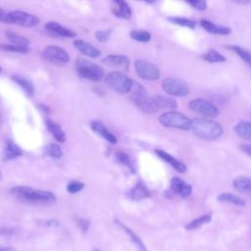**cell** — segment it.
<instances>
[{
	"label": "cell",
	"mask_w": 251,
	"mask_h": 251,
	"mask_svg": "<svg viewBox=\"0 0 251 251\" xmlns=\"http://www.w3.org/2000/svg\"><path fill=\"white\" fill-rule=\"evenodd\" d=\"M232 184L237 191L247 195H251V178L250 177L243 176H238L233 179Z\"/></svg>",
	"instance_id": "obj_23"
},
{
	"label": "cell",
	"mask_w": 251,
	"mask_h": 251,
	"mask_svg": "<svg viewBox=\"0 0 251 251\" xmlns=\"http://www.w3.org/2000/svg\"><path fill=\"white\" fill-rule=\"evenodd\" d=\"M43 155L55 159H60L63 156V151L58 144L48 143L43 148Z\"/></svg>",
	"instance_id": "obj_30"
},
{
	"label": "cell",
	"mask_w": 251,
	"mask_h": 251,
	"mask_svg": "<svg viewBox=\"0 0 251 251\" xmlns=\"http://www.w3.org/2000/svg\"><path fill=\"white\" fill-rule=\"evenodd\" d=\"M106 84L121 94H127L131 90L133 80L122 72H111L105 76Z\"/></svg>",
	"instance_id": "obj_6"
},
{
	"label": "cell",
	"mask_w": 251,
	"mask_h": 251,
	"mask_svg": "<svg viewBox=\"0 0 251 251\" xmlns=\"http://www.w3.org/2000/svg\"><path fill=\"white\" fill-rule=\"evenodd\" d=\"M91 128L94 132L98 133L100 136H102L104 139H106L108 142L111 144H116L117 143V138L116 136L108 130V128L99 121H94L91 124Z\"/></svg>",
	"instance_id": "obj_18"
},
{
	"label": "cell",
	"mask_w": 251,
	"mask_h": 251,
	"mask_svg": "<svg viewBox=\"0 0 251 251\" xmlns=\"http://www.w3.org/2000/svg\"><path fill=\"white\" fill-rule=\"evenodd\" d=\"M184 1L196 10L205 11L207 9V1L206 0H184Z\"/></svg>",
	"instance_id": "obj_39"
},
{
	"label": "cell",
	"mask_w": 251,
	"mask_h": 251,
	"mask_svg": "<svg viewBox=\"0 0 251 251\" xmlns=\"http://www.w3.org/2000/svg\"><path fill=\"white\" fill-rule=\"evenodd\" d=\"M0 22L11 24V21H10V18H9V13L4 11L1 7H0Z\"/></svg>",
	"instance_id": "obj_42"
},
{
	"label": "cell",
	"mask_w": 251,
	"mask_h": 251,
	"mask_svg": "<svg viewBox=\"0 0 251 251\" xmlns=\"http://www.w3.org/2000/svg\"><path fill=\"white\" fill-rule=\"evenodd\" d=\"M0 73H1V68H0Z\"/></svg>",
	"instance_id": "obj_49"
},
{
	"label": "cell",
	"mask_w": 251,
	"mask_h": 251,
	"mask_svg": "<svg viewBox=\"0 0 251 251\" xmlns=\"http://www.w3.org/2000/svg\"><path fill=\"white\" fill-rule=\"evenodd\" d=\"M134 69L139 77L145 80H157L160 77L159 68L151 62L145 60H135Z\"/></svg>",
	"instance_id": "obj_8"
},
{
	"label": "cell",
	"mask_w": 251,
	"mask_h": 251,
	"mask_svg": "<svg viewBox=\"0 0 251 251\" xmlns=\"http://www.w3.org/2000/svg\"><path fill=\"white\" fill-rule=\"evenodd\" d=\"M188 107L193 112L198 113L205 117L215 118V117L219 116V114H220V110L218 109V107H216L209 101L201 99V98L191 100L188 104Z\"/></svg>",
	"instance_id": "obj_10"
},
{
	"label": "cell",
	"mask_w": 251,
	"mask_h": 251,
	"mask_svg": "<svg viewBox=\"0 0 251 251\" xmlns=\"http://www.w3.org/2000/svg\"><path fill=\"white\" fill-rule=\"evenodd\" d=\"M77 75L84 79L91 81H99L104 77V70L85 59H77L75 63Z\"/></svg>",
	"instance_id": "obj_4"
},
{
	"label": "cell",
	"mask_w": 251,
	"mask_h": 251,
	"mask_svg": "<svg viewBox=\"0 0 251 251\" xmlns=\"http://www.w3.org/2000/svg\"><path fill=\"white\" fill-rule=\"evenodd\" d=\"M116 3V9L113 10L114 14L123 19H129L131 16V9L125 0H113Z\"/></svg>",
	"instance_id": "obj_25"
},
{
	"label": "cell",
	"mask_w": 251,
	"mask_h": 251,
	"mask_svg": "<svg viewBox=\"0 0 251 251\" xmlns=\"http://www.w3.org/2000/svg\"><path fill=\"white\" fill-rule=\"evenodd\" d=\"M0 251H15L12 247H2L0 246Z\"/></svg>",
	"instance_id": "obj_46"
},
{
	"label": "cell",
	"mask_w": 251,
	"mask_h": 251,
	"mask_svg": "<svg viewBox=\"0 0 251 251\" xmlns=\"http://www.w3.org/2000/svg\"><path fill=\"white\" fill-rule=\"evenodd\" d=\"M93 251H101V250L98 248H93Z\"/></svg>",
	"instance_id": "obj_48"
},
{
	"label": "cell",
	"mask_w": 251,
	"mask_h": 251,
	"mask_svg": "<svg viewBox=\"0 0 251 251\" xmlns=\"http://www.w3.org/2000/svg\"><path fill=\"white\" fill-rule=\"evenodd\" d=\"M190 129L200 138L207 140H215L222 136L223 126L212 120L206 118H195L191 120Z\"/></svg>",
	"instance_id": "obj_2"
},
{
	"label": "cell",
	"mask_w": 251,
	"mask_h": 251,
	"mask_svg": "<svg viewBox=\"0 0 251 251\" xmlns=\"http://www.w3.org/2000/svg\"><path fill=\"white\" fill-rule=\"evenodd\" d=\"M202 59H204L205 61H207L209 63H223L226 61L225 56L222 55L221 53H219L218 51H216L215 49L208 50V52H206L202 56Z\"/></svg>",
	"instance_id": "obj_34"
},
{
	"label": "cell",
	"mask_w": 251,
	"mask_h": 251,
	"mask_svg": "<svg viewBox=\"0 0 251 251\" xmlns=\"http://www.w3.org/2000/svg\"><path fill=\"white\" fill-rule=\"evenodd\" d=\"M9 18H10L11 24H16L25 27L34 26L39 23V19L36 16L24 11L9 12Z\"/></svg>",
	"instance_id": "obj_11"
},
{
	"label": "cell",
	"mask_w": 251,
	"mask_h": 251,
	"mask_svg": "<svg viewBox=\"0 0 251 251\" xmlns=\"http://www.w3.org/2000/svg\"><path fill=\"white\" fill-rule=\"evenodd\" d=\"M42 57L55 64H67L71 61L68 52L57 45L46 46L42 51Z\"/></svg>",
	"instance_id": "obj_9"
},
{
	"label": "cell",
	"mask_w": 251,
	"mask_h": 251,
	"mask_svg": "<svg viewBox=\"0 0 251 251\" xmlns=\"http://www.w3.org/2000/svg\"><path fill=\"white\" fill-rule=\"evenodd\" d=\"M127 196L132 200H142L150 197V192L142 183L138 182L128 191Z\"/></svg>",
	"instance_id": "obj_24"
},
{
	"label": "cell",
	"mask_w": 251,
	"mask_h": 251,
	"mask_svg": "<svg viewBox=\"0 0 251 251\" xmlns=\"http://www.w3.org/2000/svg\"><path fill=\"white\" fill-rule=\"evenodd\" d=\"M226 47L234 52L239 58H241L247 65L251 67V51L238 45H226Z\"/></svg>",
	"instance_id": "obj_28"
},
{
	"label": "cell",
	"mask_w": 251,
	"mask_h": 251,
	"mask_svg": "<svg viewBox=\"0 0 251 251\" xmlns=\"http://www.w3.org/2000/svg\"><path fill=\"white\" fill-rule=\"evenodd\" d=\"M43 225L47 226H59V222L55 221V220H48V221H43Z\"/></svg>",
	"instance_id": "obj_44"
},
{
	"label": "cell",
	"mask_w": 251,
	"mask_h": 251,
	"mask_svg": "<svg viewBox=\"0 0 251 251\" xmlns=\"http://www.w3.org/2000/svg\"><path fill=\"white\" fill-rule=\"evenodd\" d=\"M162 88L167 94L176 97H183L189 93L187 83L184 80L176 77L165 78L162 81Z\"/></svg>",
	"instance_id": "obj_7"
},
{
	"label": "cell",
	"mask_w": 251,
	"mask_h": 251,
	"mask_svg": "<svg viewBox=\"0 0 251 251\" xmlns=\"http://www.w3.org/2000/svg\"><path fill=\"white\" fill-rule=\"evenodd\" d=\"M6 36L12 42V44L22 46V47H28L29 46V40L26 37L16 34V33H14L12 31H9V30L6 32Z\"/></svg>",
	"instance_id": "obj_32"
},
{
	"label": "cell",
	"mask_w": 251,
	"mask_h": 251,
	"mask_svg": "<svg viewBox=\"0 0 251 251\" xmlns=\"http://www.w3.org/2000/svg\"><path fill=\"white\" fill-rule=\"evenodd\" d=\"M234 131L240 137L247 140H251V122H247V121L239 122L234 126Z\"/></svg>",
	"instance_id": "obj_26"
},
{
	"label": "cell",
	"mask_w": 251,
	"mask_h": 251,
	"mask_svg": "<svg viewBox=\"0 0 251 251\" xmlns=\"http://www.w3.org/2000/svg\"><path fill=\"white\" fill-rule=\"evenodd\" d=\"M115 155H116L117 161H118L120 164H122V165L127 167L128 170H130L132 173H134V168H133V166H132V164H131V161H130L129 157H128L125 152H123V151H117Z\"/></svg>",
	"instance_id": "obj_36"
},
{
	"label": "cell",
	"mask_w": 251,
	"mask_h": 251,
	"mask_svg": "<svg viewBox=\"0 0 251 251\" xmlns=\"http://www.w3.org/2000/svg\"><path fill=\"white\" fill-rule=\"evenodd\" d=\"M139 1H142V2H145V3L152 4V3H155L157 0H139Z\"/></svg>",
	"instance_id": "obj_47"
},
{
	"label": "cell",
	"mask_w": 251,
	"mask_h": 251,
	"mask_svg": "<svg viewBox=\"0 0 251 251\" xmlns=\"http://www.w3.org/2000/svg\"><path fill=\"white\" fill-rule=\"evenodd\" d=\"M155 153L165 162H167L168 164H170L176 171H177L178 173H185L186 172V166L178 161L177 159H176L175 157H173L172 155H170L169 153L161 150V149H156Z\"/></svg>",
	"instance_id": "obj_15"
},
{
	"label": "cell",
	"mask_w": 251,
	"mask_h": 251,
	"mask_svg": "<svg viewBox=\"0 0 251 251\" xmlns=\"http://www.w3.org/2000/svg\"><path fill=\"white\" fill-rule=\"evenodd\" d=\"M232 1L235 3H238V4H250L251 3V0H232Z\"/></svg>",
	"instance_id": "obj_45"
},
{
	"label": "cell",
	"mask_w": 251,
	"mask_h": 251,
	"mask_svg": "<svg viewBox=\"0 0 251 251\" xmlns=\"http://www.w3.org/2000/svg\"><path fill=\"white\" fill-rule=\"evenodd\" d=\"M103 63L110 67L120 68L122 70L127 71L129 68V59L125 55H113L110 54L103 58Z\"/></svg>",
	"instance_id": "obj_14"
},
{
	"label": "cell",
	"mask_w": 251,
	"mask_h": 251,
	"mask_svg": "<svg viewBox=\"0 0 251 251\" xmlns=\"http://www.w3.org/2000/svg\"><path fill=\"white\" fill-rule=\"evenodd\" d=\"M217 199H218V201L226 202V203H230V204H234V205H239V206L245 205V201L242 198L238 197L235 194L228 193V192L221 193L220 195H218Z\"/></svg>",
	"instance_id": "obj_29"
},
{
	"label": "cell",
	"mask_w": 251,
	"mask_h": 251,
	"mask_svg": "<svg viewBox=\"0 0 251 251\" xmlns=\"http://www.w3.org/2000/svg\"><path fill=\"white\" fill-rule=\"evenodd\" d=\"M240 149L245 154H247L248 156L251 157V145H249V144H240Z\"/></svg>",
	"instance_id": "obj_43"
},
{
	"label": "cell",
	"mask_w": 251,
	"mask_h": 251,
	"mask_svg": "<svg viewBox=\"0 0 251 251\" xmlns=\"http://www.w3.org/2000/svg\"><path fill=\"white\" fill-rule=\"evenodd\" d=\"M10 192L17 199L29 203L50 204L56 200L55 195L51 191L34 189L28 186H15Z\"/></svg>",
	"instance_id": "obj_1"
},
{
	"label": "cell",
	"mask_w": 251,
	"mask_h": 251,
	"mask_svg": "<svg viewBox=\"0 0 251 251\" xmlns=\"http://www.w3.org/2000/svg\"><path fill=\"white\" fill-rule=\"evenodd\" d=\"M75 222H76V226L80 228V230H82L83 232L87 231V229L89 227V222L87 220L82 219V218H76Z\"/></svg>",
	"instance_id": "obj_41"
},
{
	"label": "cell",
	"mask_w": 251,
	"mask_h": 251,
	"mask_svg": "<svg viewBox=\"0 0 251 251\" xmlns=\"http://www.w3.org/2000/svg\"><path fill=\"white\" fill-rule=\"evenodd\" d=\"M11 78L18 84L20 85L23 90L25 92V94L28 96V97H32L33 94H34V86H33V83L32 81L22 75H14L11 76Z\"/></svg>",
	"instance_id": "obj_20"
},
{
	"label": "cell",
	"mask_w": 251,
	"mask_h": 251,
	"mask_svg": "<svg viewBox=\"0 0 251 251\" xmlns=\"http://www.w3.org/2000/svg\"><path fill=\"white\" fill-rule=\"evenodd\" d=\"M212 221V216L207 214V215H202L200 216L199 218L193 220L192 222L188 223L186 226H185V229L187 230H194V229H197L199 227H201L202 226L204 225H207L209 224L210 222Z\"/></svg>",
	"instance_id": "obj_31"
},
{
	"label": "cell",
	"mask_w": 251,
	"mask_h": 251,
	"mask_svg": "<svg viewBox=\"0 0 251 251\" xmlns=\"http://www.w3.org/2000/svg\"><path fill=\"white\" fill-rule=\"evenodd\" d=\"M83 187H84V184L82 182L77 180H73L67 185V190L69 193L74 194V193L79 192Z\"/></svg>",
	"instance_id": "obj_38"
},
{
	"label": "cell",
	"mask_w": 251,
	"mask_h": 251,
	"mask_svg": "<svg viewBox=\"0 0 251 251\" xmlns=\"http://www.w3.org/2000/svg\"><path fill=\"white\" fill-rule=\"evenodd\" d=\"M112 34L111 29H105V30H97L95 32V37L100 42H106Z\"/></svg>",
	"instance_id": "obj_40"
},
{
	"label": "cell",
	"mask_w": 251,
	"mask_h": 251,
	"mask_svg": "<svg viewBox=\"0 0 251 251\" xmlns=\"http://www.w3.org/2000/svg\"><path fill=\"white\" fill-rule=\"evenodd\" d=\"M200 25L206 31H208L209 33H212V34L226 35V34H229L231 32V29L229 27L216 25V24H214L210 21H207V20H203V19L200 20Z\"/></svg>",
	"instance_id": "obj_16"
},
{
	"label": "cell",
	"mask_w": 251,
	"mask_h": 251,
	"mask_svg": "<svg viewBox=\"0 0 251 251\" xmlns=\"http://www.w3.org/2000/svg\"><path fill=\"white\" fill-rule=\"evenodd\" d=\"M44 27L48 31H50L52 33H55V34H57L59 36H63V37H75V31L62 26L57 22H48V23L45 24Z\"/></svg>",
	"instance_id": "obj_17"
},
{
	"label": "cell",
	"mask_w": 251,
	"mask_h": 251,
	"mask_svg": "<svg viewBox=\"0 0 251 251\" xmlns=\"http://www.w3.org/2000/svg\"><path fill=\"white\" fill-rule=\"evenodd\" d=\"M116 222H117V224L125 230V232L128 235V237H129V239L141 250V251H147V249H146V246L144 245V243L142 242V240L139 238V236H137V234H135L134 233V231H132L130 228H128L127 226H126L123 223H121V222H119L118 220H116Z\"/></svg>",
	"instance_id": "obj_27"
},
{
	"label": "cell",
	"mask_w": 251,
	"mask_h": 251,
	"mask_svg": "<svg viewBox=\"0 0 251 251\" xmlns=\"http://www.w3.org/2000/svg\"><path fill=\"white\" fill-rule=\"evenodd\" d=\"M129 35L133 40L138 42H148L151 39V34L143 29H133L130 31Z\"/></svg>",
	"instance_id": "obj_35"
},
{
	"label": "cell",
	"mask_w": 251,
	"mask_h": 251,
	"mask_svg": "<svg viewBox=\"0 0 251 251\" xmlns=\"http://www.w3.org/2000/svg\"><path fill=\"white\" fill-rule=\"evenodd\" d=\"M138 107L147 114H154L160 111H174L176 109L177 104L173 98L162 95H154L147 97Z\"/></svg>",
	"instance_id": "obj_3"
},
{
	"label": "cell",
	"mask_w": 251,
	"mask_h": 251,
	"mask_svg": "<svg viewBox=\"0 0 251 251\" xmlns=\"http://www.w3.org/2000/svg\"><path fill=\"white\" fill-rule=\"evenodd\" d=\"M74 46L83 55L90 57V58H97L101 55V51L98 50L92 44L82 40V39H75L73 42Z\"/></svg>",
	"instance_id": "obj_13"
},
{
	"label": "cell",
	"mask_w": 251,
	"mask_h": 251,
	"mask_svg": "<svg viewBox=\"0 0 251 251\" xmlns=\"http://www.w3.org/2000/svg\"><path fill=\"white\" fill-rule=\"evenodd\" d=\"M45 125H46V127L49 130V132L53 135V137L57 141H59V142H65L66 141V134H65L64 130L62 129V127L59 124H57L56 122H54L50 119H46L45 120Z\"/></svg>",
	"instance_id": "obj_21"
},
{
	"label": "cell",
	"mask_w": 251,
	"mask_h": 251,
	"mask_svg": "<svg viewBox=\"0 0 251 251\" xmlns=\"http://www.w3.org/2000/svg\"><path fill=\"white\" fill-rule=\"evenodd\" d=\"M169 191L174 195H177L181 198H186L191 194L192 187L189 183L185 182L183 179L179 177H173L171 179V185H170Z\"/></svg>",
	"instance_id": "obj_12"
},
{
	"label": "cell",
	"mask_w": 251,
	"mask_h": 251,
	"mask_svg": "<svg viewBox=\"0 0 251 251\" xmlns=\"http://www.w3.org/2000/svg\"><path fill=\"white\" fill-rule=\"evenodd\" d=\"M22 150L21 148L12 140H7L5 148H4V152H3V160L4 161H9V160H13L19 156H21Z\"/></svg>",
	"instance_id": "obj_22"
},
{
	"label": "cell",
	"mask_w": 251,
	"mask_h": 251,
	"mask_svg": "<svg viewBox=\"0 0 251 251\" xmlns=\"http://www.w3.org/2000/svg\"><path fill=\"white\" fill-rule=\"evenodd\" d=\"M168 21L171 22L172 24L180 25V26H184V27H188V28H195L196 26V23L190 19L187 18H183V17H169Z\"/></svg>",
	"instance_id": "obj_33"
},
{
	"label": "cell",
	"mask_w": 251,
	"mask_h": 251,
	"mask_svg": "<svg viewBox=\"0 0 251 251\" xmlns=\"http://www.w3.org/2000/svg\"><path fill=\"white\" fill-rule=\"evenodd\" d=\"M129 94H130V99L137 106L141 105L144 102V100L148 97L146 89L141 84H139L138 82H135V81H133V84H132L131 90L129 91Z\"/></svg>",
	"instance_id": "obj_19"
},
{
	"label": "cell",
	"mask_w": 251,
	"mask_h": 251,
	"mask_svg": "<svg viewBox=\"0 0 251 251\" xmlns=\"http://www.w3.org/2000/svg\"><path fill=\"white\" fill-rule=\"evenodd\" d=\"M160 124L166 127L178 128L182 130L190 129L191 120H189L186 116L179 112L176 111H168L164 112L158 118Z\"/></svg>",
	"instance_id": "obj_5"
},
{
	"label": "cell",
	"mask_w": 251,
	"mask_h": 251,
	"mask_svg": "<svg viewBox=\"0 0 251 251\" xmlns=\"http://www.w3.org/2000/svg\"><path fill=\"white\" fill-rule=\"evenodd\" d=\"M0 49L9 51V52H17V53H26L28 52V47H22L15 44H0Z\"/></svg>",
	"instance_id": "obj_37"
}]
</instances>
